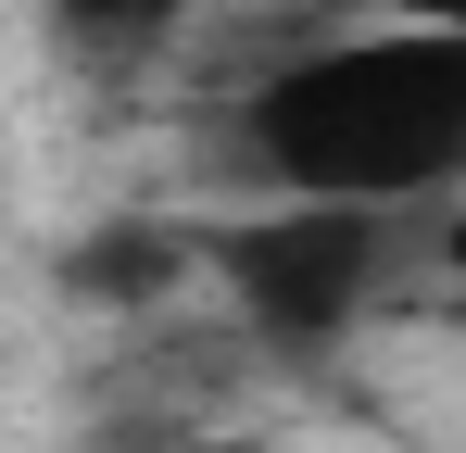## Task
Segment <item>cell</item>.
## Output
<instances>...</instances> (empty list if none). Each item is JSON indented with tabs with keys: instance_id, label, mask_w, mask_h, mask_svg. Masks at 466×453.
I'll use <instances>...</instances> for the list:
<instances>
[{
	"instance_id": "6da1fadb",
	"label": "cell",
	"mask_w": 466,
	"mask_h": 453,
	"mask_svg": "<svg viewBox=\"0 0 466 453\" xmlns=\"http://www.w3.org/2000/svg\"><path fill=\"white\" fill-rule=\"evenodd\" d=\"M228 151L265 202L416 215L466 189V25H315L278 13L228 101Z\"/></svg>"
},
{
	"instance_id": "7a4b0ae2",
	"label": "cell",
	"mask_w": 466,
	"mask_h": 453,
	"mask_svg": "<svg viewBox=\"0 0 466 453\" xmlns=\"http://www.w3.org/2000/svg\"><path fill=\"white\" fill-rule=\"evenodd\" d=\"M390 226L403 215H353V202H252V215L202 226V265L228 277V302L265 340L315 353L390 290Z\"/></svg>"
},
{
	"instance_id": "3957f363",
	"label": "cell",
	"mask_w": 466,
	"mask_h": 453,
	"mask_svg": "<svg viewBox=\"0 0 466 453\" xmlns=\"http://www.w3.org/2000/svg\"><path fill=\"white\" fill-rule=\"evenodd\" d=\"M189 265H202V239H189V226H164V215H114V226H88L76 252H64V290L101 302V315H139V302H164Z\"/></svg>"
},
{
	"instance_id": "277c9868",
	"label": "cell",
	"mask_w": 466,
	"mask_h": 453,
	"mask_svg": "<svg viewBox=\"0 0 466 453\" xmlns=\"http://www.w3.org/2000/svg\"><path fill=\"white\" fill-rule=\"evenodd\" d=\"M202 25V0H51V38L76 51V64H152V51H177Z\"/></svg>"
},
{
	"instance_id": "5b68a950",
	"label": "cell",
	"mask_w": 466,
	"mask_h": 453,
	"mask_svg": "<svg viewBox=\"0 0 466 453\" xmlns=\"http://www.w3.org/2000/svg\"><path fill=\"white\" fill-rule=\"evenodd\" d=\"M152 453H177V441H152Z\"/></svg>"
}]
</instances>
